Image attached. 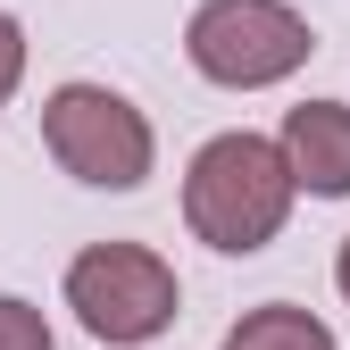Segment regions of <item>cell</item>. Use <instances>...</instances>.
<instances>
[{"instance_id":"obj_9","label":"cell","mask_w":350,"mask_h":350,"mask_svg":"<svg viewBox=\"0 0 350 350\" xmlns=\"http://www.w3.org/2000/svg\"><path fill=\"white\" fill-rule=\"evenodd\" d=\"M334 284H342V300H350V234H342V250H334Z\"/></svg>"},{"instance_id":"obj_7","label":"cell","mask_w":350,"mask_h":350,"mask_svg":"<svg viewBox=\"0 0 350 350\" xmlns=\"http://www.w3.org/2000/svg\"><path fill=\"white\" fill-rule=\"evenodd\" d=\"M0 350H59L51 325H42V309L17 300V292H0Z\"/></svg>"},{"instance_id":"obj_2","label":"cell","mask_w":350,"mask_h":350,"mask_svg":"<svg viewBox=\"0 0 350 350\" xmlns=\"http://www.w3.org/2000/svg\"><path fill=\"white\" fill-rule=\"evenodd\" d=\"M42 150L92 192H142L150 167H159L150 117L125 92H109V83H59L42 100Z\"/></svg>"},{"instance_id":"obj_1","label":"cell","mask_w":350,"mask_h":350,"mask_svg":"<svg viewBox=\"0 0 350 350\" xmlns=\"http://www.w3.org/2000/svg\"><path fill=\"white\" fill-rule=\"evenodd\" d=\"M292 200H300L292 159H284V142H267V134H217V142H200L192 167H184V226H192L208 250H226V258L267 250V242L284 234Z\"/></svg>"},{"instance_id":"obj_8","label":"cell","mask_w":350,"mask_h":350,"mask_svg":"<svg viewBox=\"0 0 350 350\" xmlns=\"http://www.w3.org/2000/svg\"><path fill=\"white\" fill-rule=\"evenodd\" d=\"M25 83V25L0 9V109H9V92Z\"/></svg>"},{"instance_id":"obj_3","label":"cell","mask_w":350,"mask_h":350,"mask_svg":"<svg viewBox=\"0 0 350 350\" xmlns=\"http://www.w3.org/2000/svg\"><path fill=\"white\" fill-rule=\"evenodd\" d=\"M67 309L75 325L109 342V350H142L175 325V309H184V284H175V267L159 250L142 242H92L67 258Z\"/></svg>"},{"instance_id":"obj_5","label":"cell","mask_w":350,"mask_h":350,"mask_svg":"<svg viewBox=\"0 0 350 350\" xmlns=\"http://www.w3.org/2000/svg\"><path fill=\"white\" fill-rule=\"evenodd\" d=\"M275 142L309 200H350V100H300Z\"/></svg>"},{"instance_id":"obj_6","label":"cell","mask_w":350,"mask_h":350,"mask_svg":"<svg viewBox=\"0 0 350 350\" xmlns=\"http://www.w3.org/2000/svg\"><path fill=\"white\" fill-rule=\"evenodd\" d=\"M226 350H342V342H334L325 317L292 309V300H267V309H250V317L226 334Z\"/></svg>"},{"instance_id":"obj_4","label":"cell","mask_w":350,"mask_h":350,"mask_svg":"<svg viewBox=\"0 0 350 350\" xmlns=\"http://www.w3.org/2000/svg\"><path fill=\"white\" fill-rule=\"evenodd\" d=\"M309 51L317 33L292 0H200L184 25V59L226 92H267V83L309 67Z\"/></svg>"}]
</instances>
